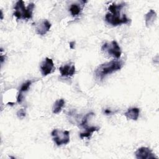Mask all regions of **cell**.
I'll return each mask as SVG.
<instances>
[{
	"label": "cell",
	"mask_w": 159,
	"mask_h": 159,
	"mask_svg": "<svg viewBox=\"0 0 159 159\" xmlns=\"http://www.w3.org/2000/svg\"><path fill=\"white\" fill-rule=\"evenodd\" d=\"M54 63L51 58L46 57L40 65V71L42 75L45 76L52 73L55 70Z\"/></svg>",
	"instance_id": "8992f818"
},
{
	"label": "cell",
	"mask_w": 159,
	"mask_h": 159,
	"mask_svg": "<svg viewBox=\"0 0 159 159\" xmlns=\"http://www.w3.org/2000/svg\"><path fill=\"white\" fill-rule=\"evenodd\" d=\"M25 114H26L25 111L24 109H19V110L17 111V117H18L19 119H20L24 118V117H25Z\"/></svg>",
	"instance_id": "e0dca14e"
},
{
	"label": "cell",
	"mask_w": 159,
	"mask_h": 159,
	"mask_svg": "<svg viewBox=\"0 0 159 159\" xmlns=\"http://www.w3.org/2000/svg\"><path fill=\"white\" fill-rule=\"evenodd\" d=\"M4 60V57L1 55V63H3Z\"/></svg>",
	"instance_id": "ffe728a7"
},
{
	"label": "cell",
	"mask_w": 159,
	"mask_h": 159,
	"mask_svg": "<svg viewBox=\"0 0 159 159\" xmlns=\"http://www.w3.org/2000/svg\"><path fill=\"white\" fill-rule=\"evenodd\" d=\"M135 154L137 159H152L157 158L149 148L145 147L138 148Z\"/></svg>",
	"instance_id": "52a82bcc"
},
{
	"label": "cell",
	"mask_w": 159,
	"mask_h": 159,
	"mask_svg": "<svg viewBox=\"0 0 159 159\" xmlns=\"http://www.w3.org/2000/svg\"><path fill=\"white\" fill-rule=\"evenodd\" d=\"M3 19V14H2V10H1V19Z\"/></svg>",
	"instance_id": "44dd1931"
},
{
	"label": "cell",
	"mask_w": 159,
	"mask_h": 159,
	"mask_svg": "<svg viewBox=\"0 0 159 159\" xmlns=\"http://www.w3.org/2000/svg\"><path fill=\"white\" fill-rule=\"evenodd\" d=\"M104 113L107 114V115H109V114H111L112 113V111L110 109H106L104 111Z\"/></svg>",
	"instance_id": "ac0fdd59"
},
{
	"label": "cell",
	"mask_w": 159,
	"mask_h": 159,
	"mask_svg": "<svg viewBox=\"0 0 159 159\" xmlns=\"http://www.w3.org/2000/svg\"><path fill=\"white\" fill-rule=\"evenodd\" d=\"M62 76H72L75 73V66L74 65H65L59 68Z\"/></svg>",
	"instance_id": "9c48e42d"
},
{
	"label": "cell",
	"mask_w": 159,
	"mask_h": 159,
	"mask_svg": "<svg viewBox=\"0 0 159 159\" xmlns=\"http://www.w3.org/2000/svg\"><path fill=\"white\" fill-rule=\"evenodd\" d=\"M75 42H71L70 43V48L73 49L74 47H75Z\"/></svg>",
	"instance_id": "d6986e66"
},
{
	"label": "cell",
	"mask_w": 159,
	"mask_h": 159,
	"mask_svg": "<svg viewBox=\"0 0 159 159\" xmlns=\"http://www.w3.org/2000/svg\"><path fill=\"white\" fill-rule=\"evenodd\" d=\"M123 65L124 62L122 60H113L98 66L96 69L94 73L98 78L102 80L106 75L120 70Z\"/></svg>",
	"instance_id": "6da1fadb"
},
{
	"label": "cell",
	"mask_w": 159,
	"mask_h": 159,
	"mask_svg": "<svg viewBox=\"0 0 159 159\" xmlns=\"http://www.w3.org/2000/svg\"><path fill=\"white\" fill-rule=\"evenodd\" d=\"M124 6H125L124 2H122L119 4H112L109 6L108 9L111 12V14L113 15H120V11Z\"/></svg>",
	"instance_id": "4fadbf2b"
},
{
	"label": "cell",
	"mask_w": 159,
	"mask_h": 159,
	"mask_svg": "<svg viewBox=\"0 0 159 159\" xmlns=\"http://www.w3.org/2000/svg\"><path fill=\"white\" fill-rule=\"evenodd\" d=\"M50 27L51 24L47 20H44L42 22H41L39 24H37L36 25L35 29L37 33L38 34L43 35L50 30Z\"/></svg>",
	"instance_id": "ba28073f"
},
{
	"label": "cell",
	"mask_w": 159,
	"mask_h": 159,
	"mask_svg": "<svg viewBox=\"0 0 159 159\" xmlns=\"http://www.w3.org/2000/svg\"><path fill=\"white\" fill-rule=\"evenodd\" d=\"M102 51H107L112 57L119 58L121 55V50L116 41L112 40L110 44L105 43L101 47Z\"/></svg>",
	"instance_id": "277c9868"
},
{
	"label": "cell",
	"mask_w": 159,
	"mask_h": 159,
	"mask_svg": "<svg viewBox=\"0 0 159 159\" xmlns=\"http://www.w3.org/2000/svg\"><path fill=\"white\" fill-rule=\"evenodd\" d=\"M53 137V140L58 145H66L70 142V132L68 130H60L54 129L51 132Z\"/></svg>",
	"instance_id": "3957f363"
},
{
	"label": "cell",
	"mask_w": 159,
	"mask_h": 159,
	"mask_svg": "<svg viewBox=\"0 0 159 159\" xmlns=\"http://www.w3.org/2000/svg\"><path fill=\"white\" fill-rule=\"evenodd\" d=\"M105 20L113 26L119 25L122 24H127L130 22V19L127 17L125 14H123L122 17H120V15H113L111 13L106 14Z\"/></svg>",
	"instance_id": "5b68a950"
},
{
	"label": "cell",
	"mask_w": 159,
	"mask_h": 159,
	"mask_svg": "<svg viewBox=\"0 0 159 159\" xmlns=\"http://www.w3.org/2000/svg\"><path fill=\"white\" fill-rule=\"evenodd\" d=\"M157 19V13L151 9L145 15V24L147 27L152 25Z\"/></svg>",
	"instance_id": "8fae6325"
},
{
	"label": "cell",
	"mask_w": 159,
	"mask_h": 159,
	"mask_svg": "<svg viewBox=\"0 0 159 159\" xmlns=\"http://www.w3.org/2000/svg\"><path fill=\"white\" fill-rule=\"evenodd\" d=\"M35 5L34 3H30L27 7H25L24 2L22 0L18 1L14 6V16L17 19H30L32 17V12Z\"/></svg>",
	"instance_id": "7a4b0ae2"
},
{
	"label": "cell",
	"mask_w": 159,
	"mask_h": 159,
	"mask_svg": "<svg viewBox=\"0 0 159 159\" xmlns=\"http://www.w3.org/2000/svg\"><path fill=\"white\" fill-rule=\"evenodd\" d=\"M85 128V131L84 132H81L80 134V137L81 139H84V138H89L92 134L95 132L98 131L99 129V127H86Z\"/></svg>",
	"instance_id": "7c38bea8"
},
{
	"label": "cell",
	"mask_w": 159,
	"mask_h": 159,
	"mask_svg": "<svg viewBox=\"0 0 159 159\" xmlns=\"http://www.w3.org/2000/svg\"><path fill=\"white\" fill-rule=\"evenodd\" d=\"M31 84H32V81H30V80H28L26 82L22 84L20 89L19 94H22L23 95V93L24 92H26L29 89V88L30 86L31 85Z\"/></svg>",
	"instance_id": "2e32d148"
},
{
	"label": "cell",
	"mask_w": 159,
	"mask_h": 159,
	"mask_svg": "<svg viewBox=\"0 0 159 159\" xmlns=\"http://www.w3.org/2000/svg\"><path fill=\"white\" fill-rule=\"evenodd\" d=\"M64 104H65V101L63 99H60L57 100L53 104V106L52 107L53 113L54 114L59 113L61 111Z\"/></svg>",
	"instance_id": "5bb4252c"
},
{
	"label": "cell",
	"mask_w": 159,
	"mask_h": 159,
	"mask_svg": "<svg viewBox=\"0 0 159 159\" xmlns=\"http://www.w3.org/2000/svg\"><path fill=\"white\" fill-rule=\"evenodd\" d=\"M140 114V110L137 107H132L129 108L124 114L125 116L131 120H136L139 118Z\"/></svg>",
	"instance_id": "30bf717a"
},
{
	"label": "cell",
	"mask_w": 159,
	"mask_h": 159,
	"mask_svg": "<svg viewBox=\"0 0 159 159\" xmlns=\"http://www.w3.org/2000/svg\"><path fill=\"white\" fill-rule=\"evenodd\" d=\"M70 11L71 12V14L73 16H76L81 12V8L78 4H73L70 7Z\"/></svg>",
	"instance_id": "9a60e30c"
}]
</instances>
